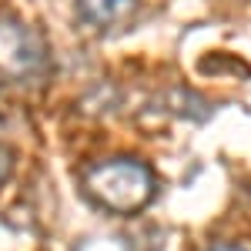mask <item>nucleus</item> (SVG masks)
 <instances>
[{
	"label": "nucleus",
	"instance_id": "obj_3",
	"mask_svg": "<svg viewBox=\"0 0 251 251\" xmlns=\"http://www.w3.org/2000/svg\"><path fill=\"white\" fill-rule=\"evenodd\" d=\"M77 20L94 30L121 27L137 14V0H74Z\"/></svg>",
	"mask_w": 251,
	"mask_h": 251
},
{
	"label": "nucleus",
	"instance_id": "obj_6",
	"mask_svg": "<svg viewBox=\"0 0 251 251\" xmlns=\"http://www.w3.org/2000/svg\"><path fill=\"white\" fill-rule=\"evenodd\" d=\"M208 251H245V248H241V245H228V241H214Z\"/></svg>",
	"mask_w": 251,
	"mask_h": 251
},
{
	"label": "nucleus",
	"instance_id": "obj_5",
	"mask_svg": "<svg viewBox=\"0 0 251 251\" xmlns=\"http://www.w3.org/2000/svg\"><path fill=\"white\" fill-rule=\"evenodd\" d=\"M10 174H14V151L0 144V188L10 181Z\"/></svg>",
	"mask_w": 251,
	"mask_h": 251
},
{
	"label": "nucleus",
	"instance_id": "obj_2",
	"mask_svg": "<svg viewBox=\"0 0 251 251\" xmlns=\"http://www.w3.org/2000/svg\"><path fill=\"white\" fill-rule=\"evenodd\" d=\"M47 71V47L40 34L17 17H0V77L30 84Z\"/></svg>",
	"mask_w": 251,
	"mask_h": 251
},
{
	"label": "nucleus",
	"instance_id": "obj_1",
	"mask_svg": "<svg viewBox=\"0 0 251 251\" xmlns=\"http://www.w3.org/2000/svg\"><path fill=\"white\" fill-rule=\"evenodd\" d=\"M80 194L111 214H141L157 194L154 171L137 157H107L80 171Z\"/></svg>",
	"mask_w": 251,
	"mask_h": 251
},
{
	"label": "nucleus",
	"instance_id": "obj_4",
	"mask_svg": "<svg viewBox=\"0 0 251 251\" xmlns=\"http://www.w3.org/2000/svg\"><path fill=\"white\" fill-rule=\"evenodd\" d=\"M77 251H134L124 238H87L84 245H77Z\"/></svg>",
	"mask_w": 251,
	"mask_h": 251
}]
</instances>
